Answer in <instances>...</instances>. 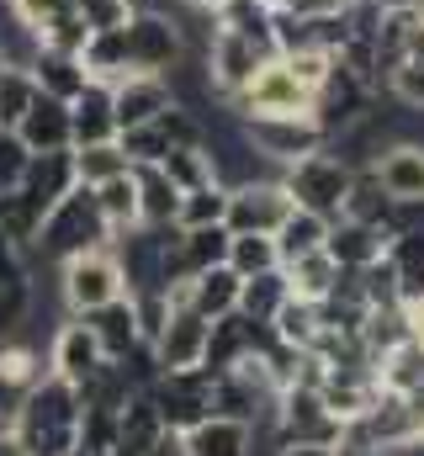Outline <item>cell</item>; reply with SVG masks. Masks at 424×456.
<instances>
[{
  "label": "cell",
  "instance_id": "b9f144b4",
  "mask_svg": "<svg viewBox=\"0 0 424 456\" xmlns=\"http://www.w3.org/2000/svg\"><path fill=\"white\" fill-rule=\"evenodd\" d=\"M27 165H32V149H27V143H21V138L11 133V127H0V197L21 186Z\"/></svg>",
  "mask_w": 424,
  "mask_h": 456
},
{
  "label": "cell",
  "instance_id": "836d02e7",
  "mask_svg": "<svg viewBox=\"0 0 424 456\" xmlns=\"http://www.w3.org/2000/svg\"><path fill=\"white\" fill-rule=\"evenodd\" d=\"M281 271H287L292 292L308 297V303H323V297L334 292V281H339V265L329 260V249H314V255H303V260H292V265H281Z\"/></svg>",
  "mask_w": 424,
  "mask_h": 456
},
{
  "label": "cell",
  "instance_id": "f546056e",
  "mask_svg": "<svg viewBox=\"0 0 424 456\" xmlns=\"http://www.w3.org/2000/svg\"><path fill=\"white\" fill-rule=\"evenodd\" d=\"M377 382H382V393H398V398L420 393L424 387V345L404 340L398 350H387V355L377 361Z\"/></svg>",
  "mask_w": 424,
  "mask_h": 456
},
{
  "label": "cell",
  "instance_id": "e575fe53",
  "mask_svg": "<svg viewBox=\"0 0 424 456\" xmlns=\"http://www.w3.org/2000/svg\"><path fill=\"white\" fill-rule=\"evenodd\" d=\"M228 265H233L244 281L260 276V271H276V265H281L276 233H233V239H228Z\"/></svg>",
  "mask_w": 424,
  "mask_h": 456
},
{
  "label": "cell",
  "instance_id": "e0dca14e",
  "mask_svg": "<svg viewBox=\"0 0 424 456\" xmlns=\"http://www.w3.org/2000/svg\"><path fill=\"white\" fill-rule=\"evenodd\" d=\"M371 170H377V181L393 202H420L424 197V143H414V138L387 143Z\"/></svg>",
  "mask_w": 424,
  "mask_h": 456
},
{
  "label": "cell",
  "instance_id": "83f0119b",
  "mask_svg": "<svg viewBox=\"0 0 424 456\" xmlns=\"http://www.w3.org/2000/svg\"><path fill=\"white\" fill-rule=\"evenodd\" d=\"M80 64H86V75H91V80H106V86H117L122 75H133V69H127V32H122V27L91 32V43H86Z\"/></svg>",
  "mask_w": 424,
  "mask_h": 456
},
{
  "label": "cell",
  "instance_id": "4dcf8cb0",
  "mask_svg": "<svg viewBox=\"0 0 424 456\" xmlns=\"http://www.w3.org/2000/svg\"><path fill=\"white\" fill-rule=\"evenodd\" d=\"M287 297H292V281H287V271L276 265V271H260V276L244 281V292H239V314L255 319V324H271L276 308H281Z\"/></svg>",
  "mask_w": 424,
  "mask_h": 456
},
{
  "label": "cell",
  "instance_id": "9a60e30c",
  "mask_svg": "<svg viewBox=\"0 0 424 456\" xmlns=\"http://www.w3.org/2000/svg\"><path fill=\"white\" fill-rule=\"evenodd\" d=\"M175 102V91H170V80L165 75H122L117 86H111V112H117V133H127V127H143V122H154V117L165 112Z\"/></svg>",
  "mask_w": 424,
  "mask_h": 456
},
{
  "label": "cell",
  "instance_id": "ee69618b",
  "mask_svg": "<svg viewBox=\"0 0 424 456\" xmlns=\"http://www.w3.org/2000/svg\"><path fill=\"white\" fill-rule=\"evenodd\" d=\"M387 96H393L398 107H409V112H424V64L404 59V64L387 75Z\"/></svg>",
  "mask_w": 424,
  "mask_h": 456
},
{
  "label": "cell",
  "instance_id": "5b68a950",
  "mask_svg": "<svg viewBox=\"0 0 424 456\" xmlns=\"http://www.w3.org/2000/svg\"><path fill=\"white\" fill-rule=\"evenodd\" d=\"M228 112L233 117H308L314 112V91L281 64V53L276 59H265L260 69H255V80L228 102Z\"/></svg>",
  "mask_w": 424,
  "mask_h": 456
},
{
  "label": "cell",
  "instance_id": "d6986e66",
  "mask_svg": "<svg viewBox=\"0 0 424 456\" xmlns=\"http://www.w3.org/2000/svg\"><path fill=\"white\" fill-rule=\"evenodd\" d=\"M186 452L192 456H255V425L208 414L202 425L186 430Z\"/></svg>",
  "mask_w": 424,
  "mask_h": 456
},
{
  "label": "cell",
  "instance_id": "52a82bcc",
  "mask_svg": "<svg viewBox=\"0 0 424 456\" xmlns=\"http://www.w3.org/2000/svg\"><path fill=\"white\" fill-rule=\"evenodd\" d=\"M212 382H217V371L208 366H186V371H159L154 382H149V398H154V409H159V419H165V430H192V425H202L212 414Z\"/></svg>",
  "mask_w": 424,
  "mask_h": 456
},
{
  "label": "cell",
  "instance_id": "d6a6232c",
  "mask_svg": "<svg viewBox=\"0 0 424 456\" xmlns=\"http://www.w3.org/2000/svg\"><path fill=\"white\" fill-rule=\"evenodd\" d=\"M69 154H75V181H80V186H102L111 175L133 170V159L122 154L117 138H106V143H80V149H69Z\"/></svg>",
  "mask_w": 424,
  "mask_h": 456
},
{
  "label": "cell",
  "instance_id": "7402d4cb",
  "mask_svg": "<svg viewBox=\"0 0 424 456\" xmlns=\"http://www.w3.org/2000/svg\"><path fill=\"white\" fill-rule=\"evenodd\" d=\"M32 80H37V91H48V96H59V102H75L80 91H86V64H80V53H59V48H37V59H32Z\"/></svg>",
  "mask_w": 424,
  "mask_h": 456
},
{
  "label": "cell",
  "instance_id": "30bf717a",
  "mask_svg": "<svg viewBox=\"0 0 424 456\" xmlns=\"http://www.w3.org/2000/svg\"><path fill=\"white\" fill-rule=\"evenodd\" d=\"M208 75H212V91L223 96V102H233L249 80H255V69L265 64V59H276V53H265L255 37H244V32H228V27H217L208 43Z\"/></svg>",
  "mask_w": 424,
  "mask_h": 456
},
{
  "label": "cell",
  "instance_id": "7dc6e473",
  "mask_svg": "<svg viewBox=\"0 0 424 456\" xmlns=\"http://www.w3.org/2000/svg\"><path fill=\"white\" fill-rule=\"evenodd\" d=\"M276 11H287V16H303V21H314V16H339V11H350L355 0H271Z\"/></svg>",
  "mask_w": 424,
  "mask_h": 456
},
{
  "label": "cell",
  "instance_id": "bcb514c9",
  "mask_svg": "<svg viewBox=\"0 0 424 456\" xmlns=\"http://www.w3.org/2000/svg\"><path fill=\"white\" fill-rule=\"evenodd\" d=\"M69 5H75V0H11V11H16V16H21L37 37H43V27H48L53 16H64Z\"/></svg>",
  "mask_w": 424,
  "mask_h": 456
},
{
  "label": "cell",
  "instance_id": "74e56055",
  "mask_svg": "<svg viewBox=\"0 0 424 456\" xmlns=\"http://www.w3.org/2000/svg\"><path fill=\"white\" fill-rule=\"evenodd\" d=\"M32 96H37V80H32V69H21V64H0V127H16L27 107H32Z\"/></svg>",
  "mask_w": 424,
  "mask_h": 456
},
{
  "label": "cell",
  "instance_id": "603a6c76",
  "mask_svg": "<svg viewBox=\"0 0 424 456\" xmlns=\"http://www.w3.org/2000/svg\"><path fill=\"white\" fill-rule=\"evenodd\" d=\"M239 292H244V276H239L233 265H212L202 276H192V308H197L208 324L239 308Z\"/></svg>",
  "mask_w": 424,
  "mask_h": 456
},
{
  "label": "cell",
  "instance_id": "db71d44e",
  "mask_svg": "<svg viewBox=\"0 0 424 456\" xmlns=\"http://www.w3.org/2000/svg\"><path fill=\"white\" fill-rule=\"evenodd\" d=\"M186 5H202V11H217V5H228V0H186Z\"/></svg>",
  "mask_w": 424,
  "mask_h": 456
},
{
  "label": "cell",
  "instance_id": "44dd1931",
  "mask_svg": "<svg viewBox=\"0 0 424 456\" xmlns=\"http://www.w3.org/2000/svg\"><path fill=\"white\" fill-rule=\"evenodd\" d=\"M91 330H96V340H102L106 361H117V355H127L133 345L143 340L138 335V314H133V297L122 292V297H111V303H102L96 314H80Z\"/></svg>",
  "mask_w": 424,
  "mask_h": 456
},
{
  "label": "cell",
  "instance_id": "8d00e7d4",
  "mask_svg": "<svg viewBox=\"0 0 424 456\" xmlns=\"http://www.w3.org/2000/svg\"><path fill=\"white\" fill-rule=\"evenodd\" d=\"M159 165H165V175L181 186V197H186V191H197V186H208V181H217L208 143H197V149H170Z\"/></svg>",
  "mask_w": 424,
  "mask_h": 456
},
{
  "label": "cell",
  "instance_id": "c3c4849f",
  "mask_svg": "<svg viewBox=\"0 0 424 456\" xmlns=\"http://www.w3.org/2000/svg\"><path fill=\"white\" fill-rule=\"evenodd\" d=\"M404 59L424 64V5L414 11V21H409V32H404Z\"/></svg>",
  "mask_w": 424,
  "mask_h": 456
},
{
  "label": "cell",
  "instance_id": "7a4b0ae2",
  "mask_svg": "<svg viewBox=\"0 0 424 456\" xmlns=\"http://www.w3.org/2000/svg\"><path fill=\"white\" fill-rule=\"evenodd\" d=\"M102 244H111V228H106L102 208H96V191L91 186H69L53 202V213L43 218L27 255L43 260V265H64V260H75L86 249H102Z\"/></svg>",
  "mask_w": 424,
  "mask_h": 456
},
{
  "label": "cell",
  "instance_id": "f35d334b",
  "mask_svg": "<svg viewBox=\"0 0 424 456\" xmlns=\"http://www.w3.org/2000/svg\"><path fill=\"white\" fill-rule=\"evenodd\" d=\"M117 143H122V154H127L133 165H159V159L170 154V138H165V127H159V122L127 127V133H117Z\"/></svg>",
  "mask_w": 424,
  "mask_h": 456
},
{
  "label": "cell",
  "instance_id": "60d3db41",
  "mask_svg": "<svg viewBox=\"0 0 424 456\" xmlns=\"http://www.w3.org/2000/svg\"><path fill=\"white\" fill-rule=\"evenodd\" d=\"M133 297V314H138V335L154 345L159 335H165V324H170V297L154 287V292H127Z\"/></svg>",
  "mask_w": 424,
  "mask_h": 456
},
{
  "label": "cell",
  "instance_id": "681fc988",
  "mask_svg": "<svg viewBox=\"0 0 424 456\" xmlns=\"http://www.w3.org/2000/svg\"><path fill=\"white\" fill-rule=\"evenodd\" d=\"M143 456H192V452H186V436H181V430H165Z\"/></svg>",
  "mask_w": 424,
  "mask_h": 456
},
{
  "label": "cell",
  "instance_id": "7c38bea8",
  "mask_svg": "<svg viewBox=\"0 0 424 456\" xmlns=\"http://www.w3.org/2000/svg\"><path fill=\"white\" fill-rule=\"evenodd\" d=\"M271 340H276L271 324H255V319H244V314L233 308V314H223V319H212L208 371H233V366H244L249 355H260Z\"/></svg>",
  "mask_w": 424,
  "mask_h": 456
},
{
  "label": "cell",
  "instance_id": "d4e9b609",
  "mask_svg": "<svg viewBox=\"0 0 424 456\" xmlns=\"http://www.w3.org/2000/svg\"><path fill=\"white\" fill-rule=\"evenodd\" d=\"M387 265L398 276L404 303H420L424 297V228H409V233H393L387 239Z\"/></svg>",
  "mask_w": 424,
  "mask_h": 456
},
{
  "label": "cell",
  "instance_id": "277c9868",
  "mask_svg": "<svg viewBox=\"0 0 424 456\" xmlns=\"http://www.w3.org/2000/svg\"><path fill=\"white\" fill-rule=\"evenodd\" d=\"M122 292H127V276H122V260H117L111 244L86 249V255L59 265V297H64L69 314H96L102 303L122 297Z\"/></svg>",
  "mask_w": 424,
  "mask_h": 456
},
{
  "label": "cell",
  "instance_id": "f907efd6",
  "mask_svg": "<svg viewBox=\"0 0 424 456\" xmlns=\"http://www.w3.org/2000/svg\"><path fill=\"white\" fill-rule=\"evenodd\" d=\"M276 456H345V446H276Z\"/></svg>",
  "mask_w": 424,
  "mask_h": 456
},
{
  "label": "cell",
  "instance_id": "4316f807",
  "mask_svg": "<svg viewBox=\"0 0 424 456\" xmlns=\"http://www.w3.org/2000/svg\"><path fill=\"white\" fill-rule=\"evenodd\" d=\"M271 335L281 345H298V350H314L318 335H323V314H318V303H308V297H287L281 308H276V319H271Z\"/></svg>",
  "mask_w": 424,
  "mask_h": 456
},
{
  "label": "cell",
  "instance_id": "2e32d148",
  "mask_svg": "<svg viewBox=\"0 0 424 456\" xmlns=\"http://www.w3.org/2000/svg\"><path fill=\"white\" fill-rule=\"evenodd\" d=\"M323 249H329V260H334L339 271H366V265H377V260L387 255V233H382L377 224L334 218V224H329V239H323Z\"/></svg>",
  "mask_w": 424,
  "mask_h": 456
},
{
  "label": "cell",
  "instance_id": "f6af8a7d",
  "mask_svg": "<svg viewBox=\"0 0 424 456\" xmlns=\"http://www.w3.org/2000/svg\"><path fill=\"white\" fill-rule=\"evenodd\" d=\"M75 11L86 16V27H91V32L127 27V21H133V0H75Z\"/></svg>",
  "mask_w": 424,
  "mask_h": 456
},
{
  "label": "cell",
  "instance_id": "ba28073f",
  "mask_svg": "<svg viewBox=\"0 0 424 456\" xmlns=\"http://www.w3.org/2000/svg\"><path fill=\"white\" fill-rule=\"evenodd\" d=\"M122 32H127V69L133 75H170L186 59L181 21L165 11H133V21Z\"/></svg>",
  "mask_w": 424,
  "mask_h": 456
},
{
  "label": "cell",
  "instance_id": "d590c367",
  "mask_svg": "<svg viewBox=\"0 0 424 456\" xmlns=\"http://www.w3.org/2000/svg\"><path fill=\"white\" fill-rule=\"evenodd\" d=\"M228 218V186L223 181H208L197 191L181 197V213H175V228H212Z\"/></svg>",
  "mask_w": 424,
  "mask_h": 456
},
{
  "label": "cell",
  "instance_id": "cb8c5ba5",
  "mask_svg": "<svg viewBox=\"0 0 424 456\" xmlns=\"http://www.w3.org/2000/svg\"><path fill=\"white\" fill-rule=\"evenodd\" d=\"M21 186L53 213V202L69 191V186H80L75 181V154L69 149H59V154H32V165H27V175H21Z\"/></svg>",
  "mask_w": 424,
  "mask_h": 456
},
{
  "label": "cell",
  "instance_id": "7bdbcfd3",
  "mask_svg": "<svg viewBox=\"0 0 424 456\" xmlns=\"http://www.w3.org/2000/svg\"><path fill=\"white\" fill-rule=\"evenodd\" d=\"M281 64H287V69H292V75L318 96V86H323L329 69H334V53H323V48H292V53H281Z\"/></svg>",
  "mask_w": 424,
  "mask_h": 456
},
{
  "label": "cell",
  "instance_id": "8fae6325",
  "mask_svg": "<svg viewBox=\"0 0 424 456\" xmlns=\"http://www.w3.org/2000/svg\"><path fill=\"white\" fill-rule=\"evenodd\" d=\"M102 366H106V350H102V340H96V330H91L80 314H69V319L53 330V345H48V371L80 387V382H91Z\"/></svg>",
  "mask_w": 424,
  "mask_h": 456
},
{
  "label": "cell",
  "instance_id": "3957f363",
  "mask_svg": "<svg viewBox=\"0 0 424 456\" xmlns=\"http://www.w3.org/2000/svg\"><path fill=\"white\" fill-rule=\"evenodd\" d=\"M350 181H355V170H350L334 149H318V154H308V159H298V165L281 170V186L292 191V202L308 208V213H318V218H329V224L345 213Z\"/></svg>",
  "mask_w": 424,
  "mask_h": 456
},
{
  "label": "cell",
  "instance_id": "484cf974",
  "mask_svg": "<svg viewBox=\"0 0 424 456\" xmlns=\"http://www.w3.org/2000/svg\"><path fill=\"white\" fill-rule=\"evenodd\" d=\"M91 191H96V208H102L106 228H111V239H117V233H133V228H138V181H133V170L111 175V181L91 186Z\"/></svg>",
  "mask_w": 424,
  "mask_h": 456
},
{
  "label": "cell",
  "instance_id": "ab89813d",
  "mask_svg": "<svg viewBox=\"0 0 424 456\" xmlns=\"http://www.w3.org/2000/svg\"><path fill=\"white\" fill-rule=\"evenodd\" d=\"M86 43H91V27H86V16H80L75 5L43 27V48H59V53H86Z\"/></svg>",
  "mask_w": 424,
  "mask_h": 456
},
{
  "label": "cell",
  "instance_id": "f5cc1de1",
  "mask_svg": "<svg viewBox=\"0 0 424 456\" xmlns=\"http://www.w3.org/2000/svg\"><path fill=\"white\" fill-rule=\"evenodd\" d=\"M377 11H414V5H424V0H371Z\"/></svg>",
  "mask_w": 424,
  "mask_h": 456
},
{
  "label": "cell",
  "instance_id": "f1b7e54d",
  "mask_svg": "<svg viewBox=\"0 0 424 456\" xmlns=\"http://www.w3.org/2000/svg\"><path fill=\"white\" fill-rule=\"evenodd\" d=\"M323 239H329V218H318L308 208H292L287 224L276 228V255H281V265H292V260L323 249Z\"/></svg>",
  "mask_w": 424,
  "mask_h": 456
},
{
  "label": "cell",
  "instance_id": "4fadbf2b",
  "mask_svg": "<svg viewBox=\"0 0 424 456\" xmlns=\"http://www.w3.org/2000/svg\"><path fill=\"white\" fill-rule=\"evenodd\" d=\"M208 335H212V324L197 314V308H170V324H165V335L154 340L159 371L208 366Z\"/></svg>",
  "mask_w": 424,
  "mask_h": 456
},
{
  "label": "cell",
  "instance_id": "6da1fadb",
  "mask_svg": "<svg viewBox=\"0 0 424 456\" xmlns=\"http://www.w3.org/2000/svg\"><path fill=\"white\" fill-rule=\"evenodd\" d=\"M80 387L43 371L11 409V436L27 456H80Z\"/></svg>",
  "mask_w": 424,
  "mask_h": 456
},
{
  "label": "cell",
  "instance_id": "816d5d0a",
  "mask_svg": "<svg viewBox=\"0 0 424 456\" xmlns=\"http://www.w3.org/2000/svg\"><path fill=\"white\" fill-rule=\"evenodd\" d=\"M0 456H27L21 452V441L11 436V425H0Z\"/></svg>",
  "mask_w": 424,
  "mask_h": 456
},
{
  "label": "cell",
  "instance_id": "5bb4252c",
  "mask_svg": "<svg viewBox=\"0 0 424 456\" xmlns=\"http://www.w3.org/2000/svg\"><path fill=\"white\" fill-rule=\"evenodd\" d=\"M32 154H59V149H75V122H69V102H59V96H48V91H37L32 96V107L27 117L11 127Z\"/></svg>",
  "mask_w": 424,
  "mask_h": 456
},
{
  "label": "cell",
  "instance_id": "ffe728a7",
  "mask_svg": "<svg viewBox=\"0 0 424 456\" xmlns=\"http://www.w3.org/2000/svg\"><path fill=\"white\" fill-rule=\"evenodd\" d=\"M69 122H75V149H80V143H106V138H117L111 86H106V80H86V91L69 102Z\"/></svg>",
  "mask_w": 424,
  "mask_h": 456
},
{
  "label": "cell",
  "instance_id": "1f68e13d",
  "mask_svg": "<svg viewBox=\"0 0 424 456\" xmlns=\"http://www.w3.org/2000/svg\"><path fill=\"white\" fill-rule=\"evenodd\" d=\"M387 213H393V197L382 191V181H377V170L366 165V170H355V181H350V197H345V213L339 218H355V224H387Z\"/></svg>",
  "mask_w": 424,
  "mask_h": 456
},
{
  "label": "cell",
  "instance_id": "8992f818",
  "mask_svg": "<svg viewBox=\"0 0 424 456\" xmlns=\"http://www.w3.org/2000/svg\"><path fill=\"white\" fill-rule=\"evenodd\" d=\"M244 122V138L255 143V154L265 159V165H276V170H287V165H298V159H308L318 149H329V133L318 127V117H239Z\"/></svg>",
  "mask_w": 424,
  "mask_h": 456
},
{
  "label": "cell",
  "instance_id": "ac0fdd59",
  "mask_svg": "<svg viewBox=\"0 0 424 456\" xmlns=\"http://www.w3.org/2000/svg\"><path fill=\"white\" fill-rule=\"evenodd\" d=\"M138 181V228H175L181 186L165 175V165H133Z\"/></svg>",
  "mask_w": 424,
  "mask_h": 456
},
{
  "label": "cell",
  "instance_id": "9c48e42d",
  "mask_svg": "<svg viewBox=\"0 0 424 456\" xmlns=\"http://www.w3.org/2000/svg\"><path fill=\"white\" fill-rule=\"evenodd\" d=\"M292 191L281 186V175H260L244 186H228V233H276L292 213Z\"/></svg>",
  "mask_w": 424,
  "mask_h": 456
}]
</instances>
